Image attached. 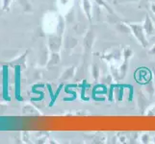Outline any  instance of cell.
<instances>
[{"label": "cell", "mask_w": 155, "mask_h": 144, "mask_svg": "<svg viewBox=\"0 0 155 144\" xmlns=\"http://www.w3.org/2000/svg\"><path fill=\"white\" fill-rule=\"evenodd\" d=\"M146 114L147 115H151V116H154L155 115V105L149 107V108H147Z\"/></svg>", "instance_id": "cell-18"}, {"label": "cell", "mask_w": 155, "mask_h": 144, "mask_svg": "<svg viewBox=\"0 0 155 144\" xmlns=\"http://www.w3.org/2000/svg\"><path fill=\"white\" fill-rule=\"evenodd\" d=\"M147 53L149 55H151V56H155V44H153L150 48H149V50L147 51Z\"/></svg>", "instance_id": "cell-20"}, {"label": "cell", "mask_w": 155, "mask_h": 144, "mask_svg": "<svg viewBox=\"0 0 155 144\" xmlns=\"http://www.w3.org/2000/svg\"><path fill=\"white\" fill-rule=\"evenodd\" d=\"M8 81H9V73H8V66H3V98L5 101H11V97L9 95L8 90Z\"/></svg>", "instance_id": "cell-6"}, {"label": "cell", "mask_w": 155, "mask_h": 144, "mask_svg": "<svg viewBox=\"0 0 155 144\" xmlns=\"http://www.w3.org/2000/svg\"><path fill=\"white\" fill-rule=\"evenodd\" d=\"M146 87V89H147V93L149 95V96H152L153 94H155V84L153 83L152 79L149 81Z\"/></svg>", "instance_id": "cell-15"}, {"label": "cell", "mask_w": 155, "mask_h": 144, "mask_svg": "<svg viewBox=\"0 0 155 144\" xmlns=\"http://www.w3.org/2000/svg\"><path fill=\"white\" fill-rule=\"evenodd\" d=\"M94 55L98 56L100 59L106 61L108 63L115 62L116 61H120L122 58V50L120 48H115L112 49L110 52H103V53H94Z\"/></svg>", "instance_id": "cell-2"}, {"label": "cell", "mask_w": 155, "mask_h": 144, "mask_svg": "<svg viewBox=\"0 0 155 144\" xmlns=\"http://www.w3.org/2000/svg\"><path fill=\"white\" fill-rule=\"evenodd\" d=\"M76 72V67L75 66H71V67H68L65 74H64V76L62 78H64V80H68V79H71L73 78L74 76V74H75Z\"/></svg>", "instance_id": "cell-14"}, {"label": "cell", "mask_w": 155, "mask_h": 144, "mask_svg": "<svg viewBox=\"0 0 155 144\" xmlns=\"http://www.w3.org/2000/svg\"><path fill=\"white\" fill-rule=\"evenodd\" d=\"M82 9L87 19L92 22L93 20V4L91 0H82Z\"/></svg>", "instance_id": "cell-8"}, {"label": "cell", "mask_w": 155, "mask_h": 144, "mask_svg": "<svg viewBox=\"0 0 155 144\" xmlns=\"http://www.w3.org/2000/svg\"><path fill=\"white\" fill-rule=\"evenodd\" d=\"M134 77L137 83L146 85L152 79V71H150L146 67H140L136 69Z\"/></svg>", "instance_id": "cell-3"}, {"label": "cell", "mask_w": 155, "mask_h": 144, "mask_svg": "<svg viewBox=\"0 0 155 144\" xmlns=\"http://www.w3.org/2000/svg\"><path fill=\"white\" fill-rule=\"evenodd\" d=\"M150 10H151V12L153 13V14L155 15V3L154 2L150 3Z\"/></svg>", "instance_id": "cell-21"}, {"label": "cell", "mask_w": 155, "mask_h": 144, "mask_svg": "<svg viewBox=\"0 0 155 144\" xmlns=\"http://www.w3.org/2000/svg\"><path fill=\"white\" fill-rule=\"evenodd\" d=\"M134 56V51L132 50V48L129 46H125L124 49H122V59L124 61L129 62L131 59Z\"/></svg>", "instance_id": "cell-10"}, {"label": "cell", "mask_w": 155, "mask_h": 144, "mask_svg": "<svg viewBox=\"0 0 155 144\" xmlns=\"http://www.w3.org/2000/svg\"><path fill=\"white\" fill-rule=\"evenodd\" d=\"M140 140L142 143L143 144H147V143H150L151 141V136L149 134H147V133H143V134L140 136Z\"/></svg>", "instance_id": "cell-16"}, {"label": "cell", "mask_w": 155, "mask_h": 144, "mask_svg": "<svg viewBox=\"0 0 155 144\" xmlns=\"http://www.w3.org/2000/svg\"><path fill=\"white\" fill-rule=\"evenodd\" d=\"M94 2L97 3L99 7L104 8L110 14H115V12L113 11V9H112V7L105 1V0H94Z\"/></svg>", "instance_id": "cell-11"}, {"label": "cell", "mask_w": 155, "mask_h": 144, "mask_svg": "<svg viewBox=\"0 0 155 144\" xmlns=\"http://www.w3.org/2000/svg\"><path fill=\"white\" fill-rule=\"evenodd\" d=\"M152 20H153V23H154V25H155V15L152 18Z\"/></svg>", "instance_id": "cell-23"}, {"label": "cell", "mask_w": 155, "mask_h": 144, "mask_svg": "<svg viewBox=\"0 0 155 144\" xmlns=\"http://www.w3.org/2000/svg\"><path fill=\"white\" fill-rule=\"evenodd\" d=\"M152 81L155 84V67L152 68Z\"/></svg>", "instance_id": "cell-22"}, {"label": "cell", "mask_w": 155, "mask_h": 144, "mask_svg": "<svg viewBox=\"0 0 155 144\" xmlns=\"http://www.w3.org/2000/svg\"><path fill=\"white\" fill-rule=\"evenodd\" d=\"M100 79H101V81H102V83L106 84V85H111L112 83H113V80H115L114 77L111 75V73L107 74V75H105L103 77H100Z\"/></svg>", "instance_id": "cell-17"}, {"label": "cell", "mask_w": 155, "mask_h": 144, "mask_svg": "<svg viewBox=\"0 0 155 144\" xmlns=\"http://www.w3.org/2000/svg\"><path fill=\"white\" fill-rule=\"evenodd\" d=\"M94 39H95L94 31L91 28L88 30L86 35H85L84 40H83V46H84V49L86 52H89V51L92 50L94 43Z\"/></svg>", "instance_id": "cell-4"}, {"label": "cell", "mask_w": 155, "mask_h": 144, "mask_svg": "<svg viewBox=\"0 0 155 144\" xmlns=\"http://www.w3.org/2000/svg\"><path fill=\"white\" fill-rule=\"evenodd\" d=\"M128 66H129V62H127V61H124L121 65L119 66V68H120V80L125 78L126 74H127V71H128Z\"/></svg>", "instance_id": "cell-12"}, {"label": "cell", "mask_w": 155, "mask_h": 144, "mask_svg": "<svg viewBox=\"0 0 155 144\" xmlns=\"http://www.w3.org/2000/svg\"><path fill=\"white\" fill-rule=\"evenodd\" d=\"M15 99L19 102L23 101V98L20 96V66H17L15 68Z\"/></svg>", "instance_id": "cell-7"}, {"label": "cell", "mask_w": 155, "mask_h": 144, "mask_svg": "<svg viewBox=\"0 0 155 144\" xmlns=\"http://www.w3.org/2000/svg\"><path fill=\"white\" fill-rule=\"evenodd\" d=\"M143 29H145L146 35L147 38H150V37H154L155 36V25L153 23L152 18H150V15L148 14H146L145 20H143Z\"/></svg>", "instance_id": "cell-5"}, {"label": "cell", "mask_w": 155, "mask_h": 144, "mask_svg": "<svg viewBox=\"0 0 155 144\" xmlns=\"http://www.w3.org/2000/svg\"><path fill=\"white\" fill-rule=\"evenodd\" d=\"M131 30V33L135 37V39L138 40L143 48H147L148 45V38L146 35L145 29H143V24L140 23H128Z\"/></svg>", "instance_id": "cell-1"}, {"label": "cell", "mask_w": 155, "mask_h": 144, "mask_svg": "<svg viewBox=\"0 0 155 144\" xmlns=\"http://www.w3.org/2000/svg\"><path fill=\"white\" fill-rule=\"evenodd\" d=\"M91 73H92V77L94 79V82H97L100 79V75H101V69L100 67L97 65V63H94L92 66V68H91Z\"/></svg>", "instance_id": "cell-9"}, {"label": "cell", "mask_w": 155, "mask_h": 144, "mask_svg": "<svg viewBox=\"0 0 155 144\" xmlns=\"http://www.w3.org/2000/svg\"><path fill=\"white\" fill-rule=\"evenodd\" d=\"M117 29L119 30L120 33H124V34L131 33V30H130V27H129V25H128V23H124V22L117 23Z\"/></svg>", "instance_id": "cell-13"}, {"label": "cell", "mask_w": 155, "mask_h": 144, "mask_svg": "<svg viewBox=\"0 0 155 144\" xmlns=\"http://www.w3.org/2000/svg\"><path fill=\"white\" fill-rule=\"evenodd\" d=\"M117 140H119L120 143H125L126 142V137H125L124 135L120 134V135H117Z\"/></svg>", "instance_id": "cell-19"}]
</instances>
